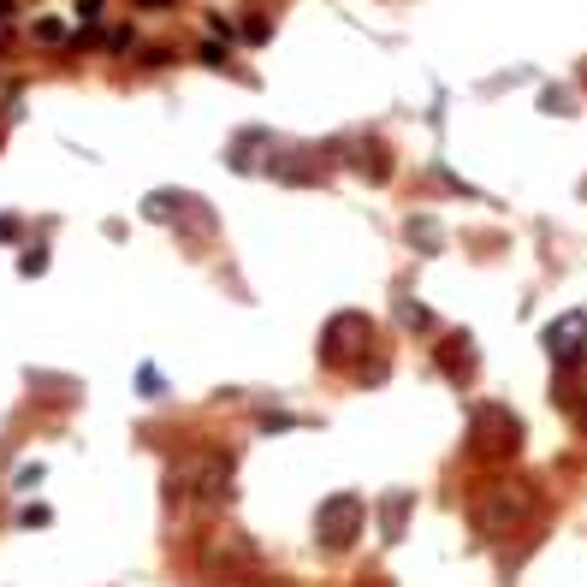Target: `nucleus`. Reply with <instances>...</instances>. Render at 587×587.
<instances>
[{"label":"nucleus","instance_id":"423d86ee","mask_svg":"<svg viewBox=\"0 0 587 587\" xmlns=\"http://www.w3.org/2000/svg\"><path fill=\"white\" fill-rule=\"evenodd\" d=\"M6 13H13V0H0V18H6Z\"/></svg>","mask_w":587,"mask_h":587},{"label":"nucleus","instance_id":"7ed1b4c3","mask_svg":"<svg viewBox=\"0 0 587 587\" xmlns=\"http://www.w3.org/2000/svg\"><path fill=\"white\" fill-rule=\"evenodd\" d=\"M42 267H48V250H42V244H36V250H25V274H42Z\"/></svg>","mask_w":587,"mask_h":587},{"label":"nucleus","instance_id":"f03ea898","mask_svg":"<svg viewBox=\"0 0 587 587\" xmlns=\"http://www.w3.org/2000/svg\"><path fill=\"white\" fill-rule=\"evenodd\" d=\"M356 511H363V504H356V499H333V504H326V511H321V534H326V546H344V540H350V522H344V516H356Z\"/></svg>","mask_w":587,"mask_h":587},{"label":"nucleus","instance_id":"0eeeda50","mask_svg":"<svg viewBox=\"0 0 587 587\" xmlns=\"http://www.w3.org/2000/svg\"><path fill=\"white\" fill-rule=\"evenodd\" d=\"M143 6H173V0H143Z\"/></svg>","mask_w":587,"mask_h":587},{"label":"nucleus","instance_id":"6e6552de","mask_svg":"<svg viewBox=\"0 0 587 587\" xmlns=\"http://www.w3.org/2000/svg\"><path fill=\"white\" fill-rule=\"evenodd\" d=\"M582 196H587V190H582Z\"/></svg>","mask_w":587,"mask_h":587},{"label":"nucleus","instance_id":"f257e3e1","mask_svg":"<svg viewBox=\"0 0 587 587\" xmlns=\"http://www.w3.org/2000/svg\"><path fill=\"white\" fill-rule=\"evenodd\" d=\"M546 350L558 356V363H575V356L587 350V314L570 309L563 321H552V326H546Z\"/></svg>","mask_w":587,"mask_h":587},{"label":"nucleus","instance_id":"39448f33","mask_svg":"<svg viewBox=\"0 0 587 587\" xmlns=\"http://www.w3.org/2000/svg\"><path fill=\"white\" fill-rule=\"evenodd\" d=\"M18 238V220H13V214H0V244H13Z\"/></svg>","mask_w":587,"mask_h":587},{"label":"nucleus","instance_id":"20e7f679","mask_svg":"<svg viewBox=\"0 0 587 587\" xmlns=\"http://www.w3.org/2000/svg\"><path fill=\"white\" fill-rule=\"evenodd\" d=\"M415 244H422V250H439V238H433V225L427 220H415Z\"/></svg>","mask_w":587,"mask_h":587}]
</instances>
